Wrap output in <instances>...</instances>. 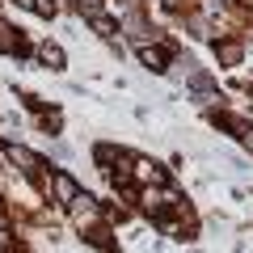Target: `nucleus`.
Returning <instances> with one entry per match:
<instances>
[{
    "label": "nucleus",
    "instance_id": "1",
    "mask_svg": "<svg viewBox=\"0 0 253 253\" xmlns=\"http://www.w3.org/2000/svg\"><path fill=\"white\" fill-rule=\"evenodd\" d=\"M139 203H144V211L152 219H165V207H177L181 194L169 190V186H144V190H139Z\"/></svg>",
    "mask_w": 253,
    "mask_h": 253
},
{
    "label": "nucleus",
    "instance_id": "2",
    "mask_svg": "<svg viewBox=\"0 0 253 253\" xmlns=\"http://www.w3.org/2000/svg\"><path fill=\"white\" fill-rule=\"evenodd\" d=\"M51 194H55V203H59V207H72L76 194H81V186H76L68 173H55V177H51Z\"/></svg>",
    "mask_w": 253,
    "mask_h": 253
},
{
    "label": "nucleus",
    "instance_id": "3",
    "mask_svg": "<svg viewBox=\"0 0 253 253\" xmlns=\"http://www.w3.org/2000/svg\"><path fill=\"white\" fill-rule=\"evenodd\" d=\"M68 211H72V219H76L81 228H84V224H97V215H101V211H97V203H93L89 194H76V203H72Z\"/></svg>",
    "mask_w": 253,
    "mask_h": 253
},
{
    "label": "nucleus",
    "instance_id": "4",
    "mask_svg": "<svg viewBox=\"0 0 253 253\" xmlns=\"http://www.w3.org/2000/svg\"><path fill=\"white\" fill-rule=\"evenodd\" d=\"M9 156L21 165V173H30V177H42V161H38L30 148H21V144H9Z\"/></svg>",
    "mask_w": 253,
    "mask_h": 253
},
{
    "label": "nucleus",
    "instance_id": "5",
    "mask_svg": "<svg viewBox=\"0 0 253 253\" xmlns=\"http://www.w3.org/2000/svg\"><path fill=\"white\" fill-rule=\"evenodd\" d=\"M135 177L144 181V186H165V169L156 161H148V156H139V161H135Z\"/></svg>",
    "mask_w": 253,
    "mask_h": 253
},
{
    "label": "nucleus",
    "instance_id": "6",
    "mask_svg": "<svg viewBox=\"0 0 253 253\" xmlns=\"http://www.w3.org/2000/svg\"><path fill=\"white\" fill-rule=\"evenodd\" d=\"M139 59H144L148 68H152V72H165V68H169V59H165V51H161V46H139Z\"/></svg>",
    "mask_w": 253,
    "mask_h": 253
},
{
    "label": "nucleus",
    "instance_id": "7",
    "mask_svg": "<svg viewBox=\"0 0 253 253\" xmlns=\"http://www.w3.org/2000/svg\"><path fill=\"white\" fill-rule=\"evenodd\" d=\"M38 59H42L46 68H63V51H59L55 42H42V46H38Z\"/></svg>",
    "mask_w": 253,
    "mask_h": 253
},
{
    "label": "nucleus",
    "instance_id": "8",
    "mask_svg": "<svg viewBox=\"0 0 253 253\" xmlns=\"http://www.w3.org/2000/svg\"><path fill=\"white\" fill-rule=\"evenodd\" d=\"M241 42H224V46H219V63H228V68H236V63H241Z\"/></svg>",
    "mask_w": 253,
    "mask_h": 253
},
{
    "label": "nucleus",
    "instance_id": "9",
    "mask_svg": "<svg viewBox=\"0 0 253 253\" xmlns=\"http://www.w3.org/2000/svg\"><path fill=\"white\" fill-rule=\"evenodd\" d=\"M17 38H13V26H4V21H0V51H17Z\"/></svg>",
    "mask_w": 253,
    "mask_h": 253
},
{
    "label": "nucleus",
    "instance_id": "10",
    "mask_svg": "<svg viewBox=\"0 0 253 253\" xmlns=\"http://www.w3.org/2000/svg\"><path fill=\"white\" fill-rule=\"evenodd\" d=\"M89 26L97 30L101 38H110V34H114V21H110V17H89Z\"/></svg>",
    "mask_w": 253,
    "mask_h": 253
},
{
    "label": "nucleus",
    "instance_id": "11",
    "mask_svg": "<svg viewBox=\"0 0 253 253\" xmlns=\"http://www.w3.org/2000/svg\"><path fill=\"white\" fill-rule=\"evenodd\" d=\"M76 9H81L84 17H101V0H76Z\"/></svg>",
    "mask_w": 253,
    "mask_h": 253
},
{
    "label": "nucleus",
    "instance_id": "12",
    "mask_svg": "<svg viewBox=\"0 0 253 253\" xmlns=\"http://www.w3.org/2000/svg\"><path fill=\"white\" fill-rule=\"evenodd\" d=\"M241 144H245V148L253 152V126H245V131H241Z\"/></svg>",
    "mask_w": 253,
    "mask_h": 253
},
{
    "label": "nucleus",
    "instance_id": "13",
    "mask_svg": "<svg viewBox=\"0 0 253 253\" xmlns=\"http://www.w3.org/2000/svg\"><path fill=\"white\" fill-rule=\"evenodd\" d=\"M0 253H9V228H0Z\"/></svg>",
    "mask_w": 253,
    "mask_h": 253
},
{
    "label": "nucleus",
    "instance_id": "14",
    "mask_svg": "<svg viewBox=\"0 0 253 253\" xmlns=\"http://www.w3.org/2000/svg\"><path fill=\"white\" fill-rule=\"evenodd\" d=\"M13 4H21V9H34V4H38V0H13Z\"/></svg>",
    "mask_w": 253,
    "mask_h": 253
}]
</instances>
